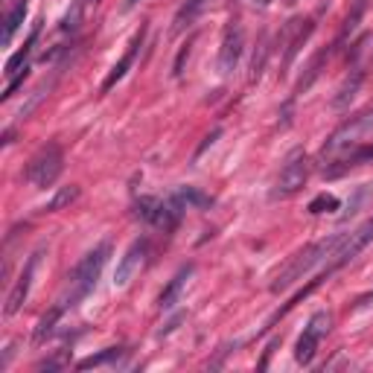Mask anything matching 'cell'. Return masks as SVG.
Segmentation results:
<instances>
[{
    "instance_id": "obj_18",
    "label": "cell",
    "mask_w": 373,
    "mask_h": 373,
    "mask_svg": "<svg viewBox=\"0 0 373 373\" xmlns=\"http://www.w3.org/2000/svg\"><path fill=\"white\" fill-rule=\"evenodd\" d=\"M79 193H82V186L79 184H68V186H58V190L53 193V199L41 207V213H58V210H65V207H70L76 199H79Z\"/></svg>"
},
{
    "instance_id": "obj_19",
    "label": "cell",
    "mask_w": 373,
    "mask_h": 373,
    "mask_svg": "<svg viewBox=\"0 0 373 373\" xmlns=\"http://www.w3.org/2000/svg\"><path fill=\"white\" fill-rule=\"evenodd\" d=\"M26 9H29L26 0H18V4L12 6V12L6 15V21H4V38H0V41H4V47H9V44H12L15 33L23 26V21H26Z\"/></svg>"
},
{
    "instance_id": "obj_3",
    "label": "cell",
    "mask_w": 373,
    "mask_h": 373,
    "mask_svg": "<svg viewBox=\"0 0 373 373\" xmlns=\"http://www.w3.org/2000/svg\"><path fill=\"white\" fill-rule=\"evenodd\" d=\"M370 132H373V108L350 117L345 126H338V129L330 135V140H327L324 149H321V164L338 158V154H345V152L353 149V146H362V143H364V135H370Z\"/></svg>"
},
{
    "instance_id": "obj_17",
    "label": "cell",
    "mask_w": 373,
    "mask_h": 373,
    "mask_svg": "<svg viewBox=\"0 0 373 373\" xmlns=\"http://www.w3.org/2000/svg\"><path fill=\"white\" fill-rule=\"evenodd\" d=\"M204 6H207V0H186V4H184V6L175 12V18H172V33L181 36L186 26H193Z\"/></svg>"
},
{
    "instance_id": "obj_33",
    "label": "cell",
    "mask_w": 373,
    "mask_h": 373,
    "mask_svg": "<svg viewBox=\"0 0 373 373\" xmlns=\"http://www.w3.org/2000/svg\"><path fill=\"white\" fill-rule=\"evenodd\" d=\"M12 137H15V132H12V129H6V132H4V146H9V143H12Z\"/></svg>"
},
{
    "instance_id": "obj_6",
    "label": "cell",
    "mask_w": 373,
    "mask_h": 373,
    "mask_svg": "<svg viewBox=\"0 0 373 373\" xmlns=\"http://www.w3.org/2000/svg\"><path fill=\"white\" fill-rule=\"evenodd\" d=\"M306 178H309V158H306L303 149H295L286 158L283 169H280V178H277V186H274V199H289V196L300 193Z\"/></svg>"
},
{
    "instance_id": "obj_1",
    "label": "cell",
    "mask_w": 373,
    "mask_h": 373,
    "mask_svg": "<svg viewBox=\"0 0 373 373\" xmlns=\"http://www.w3.org/2000/svg\"><path fill=\"white\" fill-rule=\"evenodd\" d=\"M341 239H345V233H332V236H327V239H318V242H312V245H306L303 251H298L295 257H289V263L274 274V280H271V292L280 295V292L292 289V286L298 283V280H303V277H306L309 271H312L318 263H324L327 257L335 254V248L341 245Z\"/></svg>"
},
{
    "instance_id": "obj_7",
    "label": "cell",
    "mask_w": 373,
    "mask_h": 373,
    "mask_svg": "<svg viewBox=\"0 0 373 373\" xmlns=\"http://www.w3.org/2000/svg\"><path fill=\"white\" fill-rule=\"evenodd\" d=\"M373 242V216H370V219L367 222H362L353 233H345V239H341V245L335 248V254H332V263L327 266L332 274L338 271V268H345L347 263H353L362 251H364V248Z\"/></svg>"
},
{
    "instance_id": "obj_26",
    "label": "cell",
    "mask_w": 373,
    "mask_h": 373,
    "mask_svg": "<svg viewBox=\"0 0 373 373\" xmlns=\"http://www.w3.org/2000/svg\"><path fill=\"white\" fill-rule=\"evenodd\" d=\"M268 53H271V47H268V38L263 36V38H260V47H257V53H254V58H251V73H248V82H257V79L263 76L266 61H268Z\"/></svg>"
},
{
    "instance_id": "obj_5",
    "label": "cell",
    "mask_w": 373,
    "mask_h": 373,
    "mask_svg": "<svg viewBox=\"0 0 373 373\" xmlns=\"http://www.w3.org/2000/svg\"><path fill=\"white\" fill-rule=\"evenodd\" d=\"M330 327H332V315L327 312V309H321V312H315L312 318L306 321V327H303V332H300V338H298V345H295V359H298V364H309V362L315 359V353H318V347H321V341L327 338Z\"/></svg>"
},
{
    "instance_id": "obj_13",
    "label": "cell",
    "mask_w": 373,
    "mask_h": 373,
    "mask_svg": "<svg viewBox=\"0 0 373 373\" xmlns=\"http://www.w3.org/2000/svg\"><path fill=\"white\" fill-rule=\"evenodd\" d=\"M143 38H146V26H140L137 33H135V38H132V44H129V50L122 53V58L117 61V65L108 70V76H105V82H103V93H108L122 76H126L129 70H132V65H135V58H137V53H140V47H143Z\"/></svg>"
},
{
    "instance_id": "obj_31",
    "label": "cell",
    "mask_w": 373,
    "mask_h": 373,
    "mask_svg": "<svg viewBox=\"0 0 373 373\" xmlns=\"http://www.w3.org/2000/svg\"><path fill=\"white\" fill-rule=\"evenodd\" d=\"M219 137H222V129H216V132H210V135L204 137V143H201V146L196 149V154H193V161L199 164V158H201V154H204V152H207V149H210V146H213L216 140H219Z\"/></svg>"
},
{
    "instance_id": "obj_23",
    "label": "cell",
    "mask_w": 373,
    "mask_h": 373,
    "mask_svg": "<svg viewBox=\"0 0 373 373\" xmlns=\"http://www.w3.org/2000/svg\"><path fill=\"white\" fill-rule=\"evenodd\" d=\"M65 312H68V309L56 303V306L50 309V312H47V315H44V318L38 321V327H36V335H33V341H36V345H41V341H44V338H47V335H50V332L56 330V324H58V318H61V315H65Z\"/></svg>"
},
{
    "instance_id": "obj_22",
    "label": "cell",
    "mask_w": 373,
    "mask_h": 373,
    "mask_svg": "<svg viewBox=\"0 0 373 373\" xmlns=\"http://www.w3.org/2000/svg\"><path fill=\"white\" fill-rule=\"evenodd\" d=\"M36 38H38V26L33 29V36H29V41L23 44V50H18V53H15V56L6 61V76H9V79L26 68V61H29V53H33V44H36Z\"/></svg>"
},
{
    "instance_id": "obj_12",
    "label": "cell",
    "mask_w": 373,
    "mask_h": 373,
    "mask_svg": "<svg viewBox=\"0 0 373 373\" xmlns=\"http://www.w3.org/2000/svg\"><path fill=\"white\" fill-rule=\"evenodd\" d=\"M38 260H41V251H36L33 257H29V260H26V266H23V271L18 274L15 286H12L9 298H6V309H4L6 315H15V312H21V306L26 303V298H29V289H33V277H36Z\"/></svg>"
},
{
    "instance_id": "obj_10",
    "label": "cell",
    "mask_w": 373,
    "mask_h": 373,
    "mask_svg": "<svg viewBox=\"0 0 373 373\" xmlns=\"http://www.w3.org/2000/svg\"><path fill=\"white\" fill-rule=\"evenodd\" d=\"M149 257V239H135L129 248H126V254L120 257L117 263V271H114V286H126L129 280L143 268Z\"/></svg>"
},
{
    "instance_id": "obj_25",
    "label": "cell",
    "mask_w": 373,
    "mask_h": 373,
    "mask_svg": "<svg viewBox=\"0 0 373 373\" xmlns=\"http://www.w3.org/2000/svg\"><path fill=\"white\" fill-rule=\"evenodd\" d=\"M186 207H196V210H207V207H213V199L210 196H204L201 190H196V186H181V190L175 193Z\"/></svg>"
},
{
    "instance_id": "obj_15",
    "label": "cell",
    "mask_w": 373,
    "mask_h": 373,
    "mask_svg": "<svg viewBox=\"0 0 373 373\" xmlns=\"http://www.w3.org/2000/svg\"><path fill=\"white\" fill-rule=\"evenodd\" d=\"M332 53H335V44L312 56V61H309V65H306V70H303V76H300V82L295 85V97H300V93H306L309 88H312V85L318 82V76L324 73V68H327V61L332 58ZM295 97H292V100H295Z\"/></svg>"
},
{
    "instance_id": "obj_2",
    "label": "cell",
    "mask_w": 373,
    "mask_h": 373,
    "mask_svg": "<svg viewBox=\"0 0 373 373\" xmlns=\"http://www.w3.org/2000/svg\"><path fill=\"white\" fill-rule=\"evenodd\" d=\"M108 257H111V242H100L97 248H93V251H88V254L76 263V268L68 274V289H65V295L58 298V306L73 309L93 286H97V280H100Z\"/></svg>"
},
{
    "instance_id": "obj_34",
    "label": "cell",
    "mask_w": 373,
    "mask_h": 373,
    "mask_svg": "<svg viewBox=\"0 0 373 373\" xmlns=\"http://www.w3.org/2000/svg\"><path fill=\"white\" fill-rule=\"evenodd\" d=\"M254 4H257V6H271L274 0H254Z\"/></svg>"
},
{
    "instance_id": "obj_35",
    "label": "cell",
    "mask_w": 373,
    "mask_h": 373,
    "mask_svg": "<svg viewBox=\"0 0 373 373\" xmlns=\"http://www.w3.org/2000/svg\"><path fill=\"white\" fill-rule=\"evenodd\" d=\"M140 0H126V9H132V6H137Z\"/></svg>"
},
{
    "instance_id": "obj_24",
    "label": "cell",
    "mask_w": 373,
    "mask_h": 373,
    "mask_svg": "<svg viewBox=\"0 0 373 373\" xmlns=\"http://www.w3.org/2000/svg\"><path fill=\"white\" fill-rule=\"evenodd\" d=\"M158 207H161V199L143 196V199L135 201V216L140 222H146V225H154V219H158Z\"/></svg>"
},
{
    "instance_id": "obj_9",
    "label": "cell",
    "mask_w": 373,
    "mask_h": 373,
    "mask_svg": "<svg viewBox=\"0 0 373 373\" xmlns=\"http://www.w3.org/2000/svg\"><path fill=\"white\" fill-rule=\"evenodd\" d=\"M242 50H245V29L242 23L233 18L228 21L225 26V36H222V50H219V73L222 76H231L239 65V58H242Z\"/></svg>"
},
{
    "instance_id": "obj_32",
    "label": "cell",
    "mask_w": 373,
    "mask_h": 373,
    "mask_svg": "<svg viewBox=\"0 0 373 373\" xmlns=\"http://www.w3.org/2000/svg\"><path fill=\"white\" fill-rule=\"evenodd\" d=\"M280 347V338H274L271 345H268V350H266V356H263V362H260V367H268V359H271V353Z\"/></svg>"
},
{
    "instance_id": "obj_8",
    "label": "cell",
    "mask_w": 373,
    "mask_h": 373,
    "mask_svg": "<svg viewBox=\"0 0 373 373\" xmlns=\"http://www.w3.org/2000/svg\"><path fill=\"white\" fill-rule=\"evenodd\" d=\"M315 33V21L312 18H292L286 26H283V33H280V50H283V73L295 65V58L298 53L303 50V44L309 41V36Z\"/></svg>"
},
{
    "instance_id": "obj_21",
    "label": "cell",
    "mask_w": 373,
    "mask_h": 373,
    "mask_svg": "<svg viewBox=\"0 0 373 373\" xmlns=\"http://www.w3.org/2000/svg\"><path fill=\"white\" fill-rule=\"evenodd\" d=\"M122 356H126V347H105L103 353H93V356L82 359V362L76 364V370H90V367H100V364L117 362V359H122Z\"/></svg>"
},
{
    "instance_id": "obj_11",
    "label": "cell",
    "mask_w": 373,
    "mask_h": 373,
    "mask_svg": "<svg viewBox=\"0 0 373 373\" xmlns=\"http://www.w3.org/2000/svg\"><path fill=\"white\" fill-rule=\"evenodd\" d=\"M370 161H373V143H362V146L347 149L345 154H338V158L327 161L324 164V175L327 178H341V175H347L350 169H356L362 164H370Z\"/></svg>"
},
{
    "instance_id": "obj_20",
    "label": "cell",
    "mask_w": 373,
    "mask_h": 373,
    "mask_svg": "<svg viewBox=\"0 0 373 373\" xmlns=\"http://www.w3.org/2000/svg\"><path fill=\"white\" fill-rule=\"evenodd\" d=\"M364 9H367V0H356V4H353V9H350V15L345 18V26H341L338 38H335V50H341V47H345V44H347V38L356 33V26H359V21H362Z\"/></svg>"
},
{
    "instance_id": "obj_4",
    "label": "cell",
    "mask_w": 373,
    "mask_h": 373,
    "mask_svg": "<svg viewBox=\"0 0 373 373\" xmlns=\"http://www.w3.org/2000/svg\"><path fill=\"white\" fill-rule=\"evenodd\" d=\"M61 169H65V152H61L58 143H47L33 154V161L26 164V181L33 184L36 190H47V186H53L58 181Z\"/></svg>"
},
{
    "instance_id": "obj_28",
    "label": "cell",
    "mask_w": 373,
    "mask_h": 373,
    "mask_svg": "<svg viewBox=\"0 0 373 373\" xmlns=\"http://www.w3.org/2000/svg\"><path fill=\"white\" fill-rule=\"evenodd\" d=\"M26 76H29V68H23L21 73H15V76L9 79V85H6V90H4V97H0V100H4V103H6V100H12V97H15V90H18V88H23Z\"/></svg>"
},
{
    "instance_id": "obj_30",
    "label": "cell",
    "mask_w": 373,
    "mask_h": 373,
    "mask_svg": "<svg viewBox=\"0 0 373 373\" xmlns=\"http://www.w3.org/2000/svg\"><path fill=\"white\" fill-rule=\"evenodd\" d=\"M190 50H193V38L190 41H186L181 50H178V58H175V68H172V73L175 76H181L184 73V65H186V58H190Z\"/></svg>"
},
{
    "instance_id": "obj_27",
    "label": "cell",
    "mask_w": 373,
    "mask_h": 373,
    "mask_svg": "<svg viewBox=\"0 0 373 373\" xmlns=\"http://www.w3.org/2000/svg\"><path fill=\"white\" fill-rule=\"evenodd\" d=\"M312 216H321V213H332V210H338V199L335 196H330V193H321V196H315L312 201H309V207H306Z\"/></svg>"
},
{
    "instance_id": "obj_14",
    "label": "cell",
    "mask_w": 373,
    "mask_h": 373,
    "mask_svg": "<svg viewBox=\"0 0 373 373\" xmlns=\"http://www.w3.org/2000/svg\"><path fill=\"white\" fill-rule=\"evenodd\" d=\"M364 76H367L364 65H350V73L345 76V82H341L338 93L332 97V108H338V111H341V108H347V105L356 100V93H359V88H362Z\"/></svg>"
},
{
    "instance_id": "obj_29",
    "label": "cell",
    "mask_w": 373,
    "mask_h": 373,
    "mask_svg": "<svg viewBox=\"0 0 373 373\" xmlns=\"http://www.w3.org/2000/svg\"><path fill=\"white\" fill-rule=\"evenodd\" d=\"M79 18H82V4L76 0V4H73V12H68L65 21H61V29H65V33H73V29L79 26Z\"/></svg>"
},
{
    "instance_id": "obj_16",
    "label": "cell",
    "mask_w": 373,
    "mask_h": 373,
    "mask_svg": "<svg viewBox=\"0 0 373 373\" xmlns=\"http://www.w3.org/2000/svg\"><path fill=\"white\" fill-rule=\"evenodd\" d=\"M193 266H184L172 280H169V283L164 286V292H161V298H158V306L161 309H172L175 303H178V298H181V292L186 289V283H190V277H193Z\"/></svg>"
}]
</instances>
